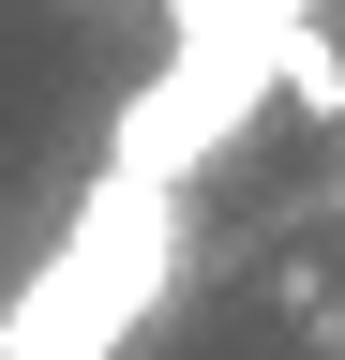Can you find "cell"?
Returning <instances> with one entry per match:
<instances>
[{
    "mask_svg": "<svg viewBox=\"0 0 345 360\" xmlns=\"http://www.w3.org/2000/svg\"><path fill=\"white\" fill-rule=\"evenodd\" d=\"M165 285H181V180L105 165L75 195V225L46 240V270L0 300V360H120Z\"/></svg>",
    "mask_w": 345,
    "mask_h": 360,
    "instance_id": "cell-1",
    "label": "cell"
},
{
    "mask_svg": "<svg viewBox=\"0 0 345 360\" xmlns=\"http://www.w3.org/2000/svg\"><path fill=\"white\" fill-rule=\"evenodd\" d=\"M271 30L285 15H210V30H181L165 45V75L120 105V135H105V165H150V180H195L226 135L255 120V90H271Z\"/></svg>",
    "mask_w": 345,
    "mask_h": 360,
    "instance_id": "cell-2",
    "label": "cell"
},
{
    "mask_svg": "<svg viewBox=\"0 0 345 360\" xmlns=\"http://www.w3.org/2000/svg\"><path fill=\"white\" fill-rule=\"evenodd\" d=\"M271 60H285V105H300V120H345V60H330V30H315V15H285V30H271Z\"/></svg>",
    "mask_w": 345,
    "mask_h": 360,
    "instance_id": "cell-3",
    "label": "cell"
}]
</instances>
